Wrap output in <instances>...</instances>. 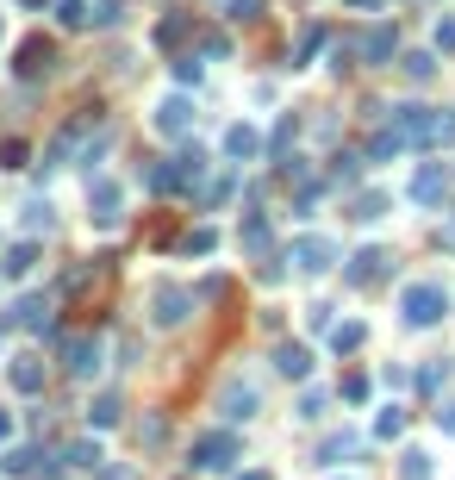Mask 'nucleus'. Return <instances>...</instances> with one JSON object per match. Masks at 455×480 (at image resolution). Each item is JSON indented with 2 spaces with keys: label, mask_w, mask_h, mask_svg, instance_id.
Listing matches in <instances>:
<instances>
[{
  "label": "nucleus",
  "mask_w": 455,
  "mask_h": 480,
  "mask_svg": "<svg viewBox=\"0 0 455 480\" xmlns=\"http://www.w3.org/2000/svg\"><path fill=\"white\" fill-rule=\"evenodd\" d=\"M399 312H406L412 331H430V325L450 318V287H443V281H412V287L399 293Z\"/></svg>",
  "instance_id": "f257e3e1"
},
{
  "label": "nucleus",
  "mask_w": 455,
  "mask_h": 480,
  "mask_svg": "<svg viewBox=\"0 0 455 480\" xmlns=\"http://www.w3.org/2000/svg\"><path fill=\"white\" fill-rule=\"evenodd\" d=\"M244 449H238V437L231 431H206V437H194V449H187V468H200V475H218V468H231Z\"/></svg>",
  "instance_id": "f03ea898"
},
{
  "label": "nucleus",
  "mask_w": 455,
  "mask_h": 480,
  "mask_svg": "<svg viewBox=\"0 0 455 480\" xmlns=\"http://www.w3.org/2000/svg\"><path fill=\"white\" fill-rule=\"evenodd\" d=\"M88 219H94V225H101V231H112V225H119V219H125V187H119V181H88Z\"/></svg>",
  "instance_id": "7ed1b4c3"
},
{
  "label": "nucleus",
  "mask_w": 455,
  "mask_h": 480,
  "mask_svg": "<svg viewBox=\"0 0 455 480\" xmlns=\"http://www.w3.org/2000/svg\"><path fill=\"white\" fill-rule=\"evenodd\" d=\"M187 312H194V293H187V287H175V281H156V293H150V318H156L163 331H175Z\"/></svg>",
  "instance_id": "20e7f679"
},
{
  "label": "nucleus",
  "mask_w": 455,
  "mask_h": 480,
  "mask_svg": "<svg viewBox=\"0 0 455 480\" xmlns=\"http://www.w3.org/2000/svg\"><path fill=\"white\" fill-rule=\"evenodd\" d=\"M287 262H293L300 274H324L331 262H337V243H331V238H312V231H306V238H293Z\"/></svg>",
  "instance_id": "39448f33"
},
{
  "label": "nucleus",
  "mask_w": 455,
  "mask_h": 480,
  "mask_svg": "<svg viewBox=\"0 0 455 480\" xmlns=\"http://www.w3.org/2000/svg\"><path fill=\"white\" fill-rule=\"evenodd\" d=\"M386 269H393V256H386L381 243H368V250L344 256V281H350V287H375V281H381Z\"/></svg>",
  "instance_id": "423d86ee"
},
{
  "label": "nucleus",
  "mask_w": 455,
  "mask_h": 480,
  "mask_svg": "<svg viewBox=\"0 0 455 480\" xmlns=\"http://www.w3.org/2000/svg\"><path fill=\"white\" fill-rule=\"evenodd\" d=\"M150 125H156L163 137H187V132H194V101H187V94H169V101H156Z\"/></svg>",
  "instance_id": "0eeeda50"
},
{
  "label": "nucleus",
  "mask_w": 455,
  "mask_h": 480,
  "mask_svg": "<svg viewBox=\"0 0 455 480\" xmlns=\"http://www.w3.org/2000/svg\"><path fill=\"white\" fill-rule=\"evenodd\" d=\"M94 132V119H75V125H63V132L50 137V144H44V156H37V169L50 175V169H63V163H69V150L75 144H81V137Z\"/></svg>",
  "instance_id": "6e6552de"
},
{
  "label": "nucleus",
  "mask_w": 455,
  "mask_h": 480,
  "mask_svg": "<svg viewBox=\"0 0 455 480\" xmlns=\"http://www.w3.org/2000/svg\"><path fill=\"white\" fill-rule=\"evenodd\" d=\"M57 462L44 455V449H32V443H13L6 455H0V475H13V480H32V475H50Z\"/></svg>",
  "instance_id": "1a4fd4ad"
},
{
  "label": "nucleus",
  "mask_w": 455,
  "mask_h": 480,
  "mask_svg": "<svg viewBox=\"0 0 455 480\" xmlns=\"http://www.w3.org/2000/svg\"><path fill=\"white\" fill-rule=\"evenodd\" d=\"M63 368H69L75 380H94L101 375V337H69L63 343Z\"/></svg>",
  "instance_id": "9d476101"
},
{
  "label": "nucleus",
  "mask_w": 455,
  "mask_h": 480,
  "mask_svg": "<svg viewBox=\"0 0 455 480\" xmlns=\"http://www.w3.org/2000/svg\"><path fill=\"white\" fill-rule=\"evenodd\" d=\"M218 411H225V418H231V424H238V418H256V387H249V380H225V393H218Z\"/></svg>",
  "instance_id": "9b49d317"
},
{
  "label": "nucleus",
  "mask_w": 455,
  "mask_h": 480,
  "mask_svg": "<svg viewBox=\"0 0 455 480\" xmlns=\"http://www.w3.org/2000/svg\"><path fill=\"white\" fill-rule=\"evenodd\" d=\"M443 194H450V169L424 163V169L412 175V200H418V206H443Z\"/></svg>",
  "instance_id": "f8f14e48"
},
{
  "label": "nucleus",
  "mask_w": 455,
  "mask_h": 480,
  "mask_svg": "<svg viewBox=\"0 0 455 480\" xmlns=\"http://www.w3.org/2000/svg\"><path fill=\"white\" fill-rule=\"evenodd\" d=\"M393 50H399V32H393V26H368L362 44H355V57H362V63H386Z\"/></svg>",
  "instance_id": "ddd939ff"
},
{
  "label": "nucleus",
  "mask_w": 455,
  "mask_h": 480,
  "mask_svg": "<svg viewBox=\"0 0 455 480\" xmlns=\"http://www.w3.org/2000/svg\"><path fill=\"white\" fill-rule=\"evenodd\" d=\"M6 325H19V331H44V325H50V293H26L19 306L6 312Z\"/></svg>",
  "instance_id": "4468645a"
},
{
  "label": "nucleus",
  "mask_w": 455,
  "mask_h": 480,
  "mask_svg": "<svg viewBox=\"0 0 455 480\" xmlns=\"http://www.w3.org/2000/svg\"><path fill=\"white\" fill-rule=\"evenodd\" d=\"M50 69H57V44H50V37H32V44L19 50V75L37 81V75H50Z\"/></svg>",
  "instance_id": "2eb2a0df"
},
{
  "label": "nucleus",
  "mask_w": 455,
  "mask_h": 480,
  "mask_svg": "<svg viewBox=\"0 0 455 480\" xmlns=\"http://www.w3.org/2000/svg\"><path fill=\"white\" fill-rule=\"evenodd\" d=\"M225 156H231V163H249V156H262V137H256V125H249V119H238V125L225 132Z\"/></svg>",
  "instance_id": "dca6fc26"
},
{
  "label": "nucleus",
  "mask_w": 455,
  "mask_h": 480,
  "mask_svg": "<svg viewBox=\"0 0 455 480\" xmlns=\"http://www.w3.org/2000/svg\"><path fill=\"white\" fill-rule=\"evenodd\" d=\"M406 144H412V132H406V125H386V132L368 137V163H393Z\"/></svg>",
  "instance_id": "f3484780"
},
{
  "label": "nucleus",
  "mask_w": 455,
  "mask_h": 480,
  "mask_svg": "<svg viewBox=\"0 0 455 480\" xmlns=\"http://www.w3.org/2000/svg\"><path fill=\"white\" fill-rule=\"evenodd\" d=\"M275 368L287 380H306V375H312V349H306V343H280V349H275Z\"/></svg>",
  "instance_id": "a211bd4d"
},
{
  "label": "nucleus",
  "mask_w": 455,
  "mask_h": 480,
  "mask_svg": "<svg viewBox=\"0 0 455 480\" xmlns=\"http://www.w3.org/2000/svg\"><path fill=\"white\" fill-rule=\"evenodd\" d=\"M238 243H244V256H269V243H275L269 219H262V212H249V219H244V231H238Z\"/></svg>",
  "instance_id": "6ab92c4d"
},
{
  "label": "nucleus",
  "mask_w": 455,
  "mask_h": 480,
  "mask_svg": "<svg viewBox=\"0 0 455 480\" xmlns=\"http://www.w3.org/2000/svg\"><path fill=\"white\" fill-rule=\"evenodd\" d=\"M6 380H13L19 393H44V362H37V356H13Z\"/></svg>",
  "instance_id": "aec40b11"
},
{
  "label": "nucleus",
  "mask_w": 455,
  "mask_h": 480,
  "mask_svg": "<svg viewBox=\"0 0 455 480\" xmlns=\"http://www.w3.org/2000/svg\"><path fill=\"white\" fill-rule=\"evenodd\" d=\"M200 175H206V150L187 144V150L175 156V181H181V187H200Z\"/></svg>",
  "instance_id": "412c9836"
},
{
  "label": "nucleus",
  "mask_w": 455,
  "mask_h": 480,
  "mask_svg": "<svg viewBox=\"0 0 455 480\" xmlns=\"http://www.w3.org/2000/svg\"><path fill=\"white\" fill-rule=\"evenodd\" d=\"M424 144H430V150H455V112H430Z\"/></svg>",
  "instance_id": "4be33fe9"
},
{
  "label": "nucleus",
  "mask_w": 455,
  "mask_h": 480,
  "mask_svg": "<svg viewBox=\"0 0 455 480\" xmlns=\"http://www.w3.org/2000/svg\"><path fill=\"white\" fill-rule=\"evenodd\" d=\"M32 262H37V243H13V250H6V262H0V274H6V281H19V274H32Z\"/></svg>",
  "instance_id": "5701e85b"
},
{
  "label": "nucleus",
  "mask_w": 455,
  "mask_h": 480,
  "mask_svg": "<svg viewBox=\"0 0 455 480\" xmlns=\"http://www.w3.org/2000/svg\"><path fill=\"white\" fill-rule=\"evenodd\" d=\"M350 219H355V225H375V219H386V194H355V200H350Z\"/></svg>",
  "instance_id": "b1692460"
},
{
  "label": "nucleus",
  "mask_w": 455,
  "mask_h": 480,
  "mask_svg": "<svg viewBox=\"0 0 455 480\" xmlns=\"http://www.w3.org/2000/svg\"><path fill=\"white\" fill-rule=\"evenodd\" d=\"M143 187H150V194H175L181 181H175V156H169V163H150V169H143Z\"/></svg>",
  "instance_id": "393cba45"
},
{
  "label": "nucleus",
  "mask_w": 455,
  "mask_h": 480,
  "mask_svg": "<svg viewBox=\"0 0 455 480\" xmlns=\"http://www.w3.org/2000/svg\"><path fill=\"white\" fill-rule=\"evenodd\" d=\"M119 393H101V400H94V406H88V424H94V431H106V424H119Z\"/></svg>",
  "instance_id": "a878e982"
},
{
  "label": "nucleus",
  "mask_w": 455,
  "mask_h": 480,
  "mask_svg": "<svg viewBox=\"0 0 455 480\" xmlns=\"http://www.w3.org/2000/svg\"><path fill=\"white\" fill-rule=\"evenodd\" d=\"M57 26H94V6H88V0H57Z\"/></svg>",
  "instance_id": "bb28decb"
},
{
  "label": "nucleus",
  "mask_w": 455,
  "mask_h": 480,
  "mask_svg": "<svg viewBox=\"0 0 455 480\" xmlns=\"http://www.w3.org/2000/svg\"><path fill=\"white\" fill-rule=\"evenodd\" d=\"M350 455H355L350 431H344V437H324V449H318V462H324V468H337V462H350Z\"/></svg>",
  "instance_id": "cd10ccee"
},
{
  "label": "nucleus",
  "mask_w": 455,
  "mask_h": 480,
  "mask_svg": "<svg viewBox=\"0 0 455 480\" xmlns=\"http://www.w3.org/2000/svg\"><path fill=\"white\" fill-rule=\"evenodd\" d=\"M362 337H368V331H362V325H331V349H337V356H350V349H362Z\"/></svg>",
  "instance_id": "c85d7f7f"
},
{
  "label": "nucleus",
  "mask_w": 455,
  "mask_h": 480,
  "mask_svg": "<svg viewBox=\"0 0 455 480\" xmlns=\"http://www.w3.org/2000/svg\"><path fill=\"white\" fill-rule=\"evenodd\" d=\"M399 69H406V81H430L437 75V57L430 50H412V57H399Z\"/></svg>",
  "instance_id": "c756f323"
},
{
  "label": "nucleus",
  "mask_w": 455,
  "mask_h": 480,
  "mask_svg": "<svg viewBox=\"0 0 455 480\" xmlns=\"http://www.w3.org/2000/svg\"><path fill=\"white\" fill-rule=\"evenodd\" d=\"M63 462H69V468H101L106 455H101V443H69L63 449Z\"/></svg>",
  "instance_id": "7c9ffc66"
},
{
  "label": "nucleus",
  "mask_w": 455,
  "mask_h": 480,
  "mask_svg": "<svg viewBox=\"0 0 455 480\" xmlns=\"http://www.w3.org/2000/svg\"><path fill=\"white\" fill-rule=\"evenodd\" d=\"M399 480H430V455L424 449H406L399 455Z\"/></svg>",
  "instance_id": "2f4dec72"
},
{
  "label": "nucleus",
  "mask_w": 455,
  "mask_h": 480,
  "mask_svg": "<svg viewBox=\"0 0 455 480\" xmlns=\"http://www.w3.org/2000/svg\"><path fill=\"white\" fill-rule=\"evenodd\" d=\"M50 225H57V206H50V200L26 206V231H50Z\"/></svg>",
  "instance_id": "473e14b6"
},
{
  "label": "nucleus",
  "mask_w": 455,
  "mask_h": 480,
  "mask_svg": "<svg viewBox=\"0 0 455 480\" xmlns=\"http://www.w3.org/2000/svg\"><path fill=\"white\" fill-rule=\"evenodd\" d=\"M331 181H337V187H355V181H362V156H337V163H331Z\"/></svg>",
  "instance_id": "72a5a7b5"
},
{
  "label": "nucleus",
  "mask_w": 455,
  "mask_h": 480,
  "mask_svg": "<svg viewBox=\"0 0 455 480\" xmlns=\"http://www.w3.org/2000/svg\"><path fill=\"white\" fill-rule=\"evenodd\" d=\"M262 6H269V0H225V13H231L238 26H256V19H262Z\"/></svg>",
  "instance_id": "f704fd0d"
},
{
  "label": "nucleus",
  "mask_w": 455,
  "mask_h": 480,
  "mask_svg": "<svg viewBox=\"0 0 455 480\" xmlns=\"http://www.w3.org/2000/svg\"><path fill=\"white\" fill-rule=\"evenodd\" d=\"M406 431V411L399 406H381V418H375V437H399Z\"/></svg>",
  "instance_id": "c9c22d12"
},
{
  "label": "nucleus",
  "mask_w": 455,
  "mask_h": 480,
  "mask_svg": "<svg viewBox=\"0 0 455 480\" xmlns=\"http://www.w3.org/2000/svg\"><path fill=\"white\" fill-rule=\"evenodd\" d=\"M293 137H300V119L287 112V119L275 125V156H287V150H293Z\"/></svg>",
  "instance_id": "e433bc0d"
},
{
  "label": "nucleus",
  "mask_w": 455,
  "mask_h": 480,
  "mask_svg": "<svg viewBox=\"0 0 455 480\" xmlns=\"http://www.w3.org/2000/svg\"><path fill=\"white\" fill-rule=\"evenodd\" d=\"M212 243H218V238L200 225V231H187V238H181V250H187V256H212Z\"/></svg>",
  "instance_id": "4c0bfd02"
},
{
  "label": "nucleus",
  "mask_w": 455,
  "mask_h": 480,
  "mask_svg": "<svg viewBox=\"0 0 455 480\" xmlns=\"http://www.w3.org/2000/svg\"><path fill=\"white\" fill-rule=\"evenodd\" d=\"M0 169H26V144H19V137L0 144Z\"/></svg>",
  "instance_id": "58836bf2"
},
{
  "label": "nucleus",
  "mask_w": 455,
  "mask_h": 480,
  "mask_svg": "<svg viewBox=\"0 0 455 480\" xmlns=\"http://www.w3.org/2000/svg\"><path fill=\"white\" fill-rule=\"evenodd\" d=\"M119 19H125V0H101L94 6V26H119Z\"/></svg>",
  "instance_id": "ea45409f"
},
{
  "label": "nucleus",
  "mask_w": 455,
  "mask_h": 480,
  "mask_svg": "<svg viewBox=\"0 0 455 480\" xmlns=\"http://www.w3.org/2000/svg\"><path fill=\"white\" fill-rule=\"evenodd\" d=\"M181 32H187V19H181V13H169V19H163V26H156V44H175Z\"/></svg>",
  "instance_id": "a19ab883"
},
{
  "label": "nucleus",
  "mask_w": 455,
  "mask_h": 480,
  "mask_svg": "<svg viewBox=\"0 0 455 480\" xmlns=\"http://www.w3.org/2000/svg\"><path fill=\"white\" fill-rule=\"evenodd\" d=\"M318 50H324V32L312 26V32L300 37V50H293V63H306V57H318Z\"/></svg>",
  "instance_id": "79ce46f5"
},
{
  "label": "nucleus",
  "mask_w": 455,
  "mask_h": 480,
  "mask_svg": "<svg viewBox=\"0 0 455 480\" xmlns=\"http://www.w3.org/2000/svg\"><path fill=\"white\" fill-rule=\"evenodd\" d=\"M306 325H312V331H331V325H337V318H331V306H324V300H318V306H306Z\"/></svg>",
  "instance_id": "37998d69"
},
{
  "label": "nucleus",
  "mask_w": 455,
  "mask_h": 480,
  "mask_svg": "<svg viewBox=\"0 0 455 480\" xmlns=\"http://www.w3.org/2000/svg\"><path fill=\"white\" fill-rule=\"evenodd\" d=\"M300 418L318 424V418H324V393H306V400H300Z\"/></svg>",
  "instance_id": "c03bdc74"
},
{
  "label": "nucleus",
  "mask_w": 455,
  "mask_h": 480,
  "mask_svg": "<svg viewBox=\"0 0 455 480\" xmlns=\"http://www.w3.org/2000/svg\"><path fill=\"white\" fill-rule=\"evenodd\" d=\"M163 437H169V424H163V418H150V424H143V431H138V443H150V449L163 443Z\"/></svg>",
  "instance_id": "a18cd8bd"
},
{
  "label": "nucleus",
  "mask_w": 455,
  "mask_h": 480,
  "mask_svg": "<svg viewBox=\"0 0 455 480\" xmlns=\"http://www.w3.org/2000/svg\"><path fill=\"white\" fill-rule=\"evenodd\" d=\"M443 380H450V368H424V375H418V387H424V393H437Z\"/></svg>",
  "instance_id": "49530a36"
},
{
  "label": "nucleus",
  "mask_w": 455,
  "mask_h": 480,
  "mask_svg": "<svg viewBox=\"0 0 455 480\" xmlns=\"http://www.w3.org/2000/svg\"><path fill=\"white\" fill-rule=\"evenodd\" d=\"M437 50H455V19H437Z\"/></svg>",
  "instance_id": "de8ad7c7"
},
{
  "label": "nucleus",
  "mask_w": 455,
  "mask_h": 480,
  "mask_svg": "<svg viewBox=\"0 0 455 480\" xmlns=\"http://www.w3.org/2000/svg\"><path fill=\"white\" fill-rule=\"evenodd\" d=\"M437 431H443V437H455V400L443 411H437Z\"/></svg>",
  "instance_id": "09e8293b"
},
{
  "label": "nucleus",
  "mask_w": 455,
  "mask_h": 480,
  "mask_svg": "<svg viewBox=\"0 0 455 480\" xmlns=\"http://www.w3.org/2000/svg\"><path fill=\"white\" fill-rule=\"evenodd\" d=\"M6 437H13V418H6V411H0V443H6Z\"/></svg>",
  "instance_id": "8fccbe9b"
},
{
  "label": "nucleus",
  "mask_w": 455,
  "mask_h": 480,
  "mask_svg": "<svg viewBox=\"0 0 455 480\" xmlns=\"http://www.w3.org/2000/svg\"><path fill=\"white\" fill-rule=\"evenodd\" d=\"M443 250H455V225H450V231H443Z\"/></svg>",
  "instance_id": "3c124183"
},
{
  "label": "nucleus",
  "mask_w": 455,
  "mask_h": 480,
  "mask_svg": "<svg viewBox=\"0 0 455 480\" xmlns=\"http://www.w3.org/2000/svg\"><path fill=\"white\" fill-rule=\"evenodd\" d=\"M238 480H269V475H262V468H256V475H238Z\"/></svg>",
  "instance_id": "603ef678"
},
{
  "label": "nucleus",
  "mask_w": 455,
  "mask_h": 480,
  "mask_svg": "<svg viewBox=\"0 0 455 480\" xmlns=\"http://www.w3.org/2000/svg\"><path fill=\"white\" fill-rule=\"evenodd\" d=\"M344 6H375V0H344Z\"/></svg>",
  "instance_id": "864d4df0"
},
{
  "label": "nucleus",
  "mask_w": 455,
  "mask_h": 480,
  "mask_svg": "<svg viewBox=\"0 0 455 480\" xmlns=\"http://www.w3.org/2000/svg\"><path fill=\"white\" fill-rule=\"evenodd\" d=\"M0 37H6V19H0Z\"/></svg>",
  "instance_id": "5fc2aeb1"
}]
</instances>
